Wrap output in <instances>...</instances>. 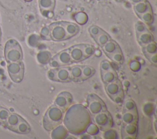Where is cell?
I'll use <instances>...</instances> for the list:
<instances>
[{
    "mask_svg": "<svg viewBox=\"0 0 157 139\" xmlns=\"http://www.w3.org/2000/svg\"><path fill=\"white\" fill-rule=\"evenodd\" d=\"M63 122L69 133L81 135L85 132L92 122V115L86 107L82 104L71 105L64 112Z\"/></svg>",
    "mask_w": 157,
    "mask_h": 139,
    "instance_id": "cell-1",
    "label": "cell"
},
{
    "mask_svg": "<svg viewBox=\"0 0 157 139\" xmlns=\"http://www.w3.org/2000/svg\"><path fill=\"white\" fill-rule=\"evenodd\" d=\"M64 112L55 105L50 107L46 111L43 118V127L48 132L63 122Z\"/></svg>",
    "mask_w": 157,
    "mask_h": 139,
    "instance_id": "cell-2",
    "label": "cell"
},
{
    "mask_svg": "<svg viewBox=\"0 0 157 139\" xmlns=\"http://www.w3.org/2000/svg\"><path fill=\"white\" fill-rule=\"evenodd\" d=\"M4 56L8 63L22 61V49L16 40L10 39L6 42L4 47Z\"/></svg>",
    "mask_w": 157,
    "mask_h": 139,
    "instance_id": "cell-3",
    "label": "cell"
},
{
    "mask_svg": "<svg viewBox=\"0 0 157 139\" xmlns=\"http://www.w3.org/2000/svg\"><path fill=\"white\" fill-rule=\"evenodd\" d=\"M92 120L97 125L99 130L105 131L113 126V118L108 110L103 111L92 116Z\"/></svg>",
    "mask_w": 157,
    "mask_h": 139,
    "instance_id": "cell-4",
    "label": "cell"
},
{
    "mask_svg": "<svg viewBox=\"0 0 157 139\" xmlns=\"http://www.w3.org/2000/svg\"><path fill=\"white\" fill-rule=\"evenodd\" d=\"M87 108L91 115H94L98 113L107 110L104 102L96 94H90L87 96Z\"/></svg>",
    "mask_w": 157,
    "mask_h": 139,
    "instance_id": "cell-5",
    "label": "cell"
},
{
    "mask_svg": "<svg viewBox=\"0 0 157 139\" xmlns=\"http://www.w3.org/2000/svg\"><path fill=\"white\" fill-rule=\"evenodd\" d=\"M7 71L11 80L16 83H20L24 77V64L23 62L18 61L8 63Z\"/></svg>",
    "mask_w": 157,
    "mask_h": 139,
    "instance_id": "cell-6",
    "label": "cell"
},
{
    "mask_svg": "<svg viewBox=\"0 0 157 139\" xmlns=\"http://www.w3.org/2000/svg\"><path fill=\"white\" fill-rule=\"evenodd\" d=\"M48 27L50 29L51 39L54 41H63L68 39L65 28L61 21H57L50 24Z\"/></svg>",
    "mask_w": 157,
    "mask_h": 139,
    "instance_id": "cell-7",
    "label": "cell"
},
{
    "mask_svg": "<svg viewBox=\"0 0 157 139\" xmlns=\"http://www.w3.org/2000/svg\"><path fill=\"white\" fill-rule=\"evenodd\" d=\"M73 98L71 94L67 91L60 92L55 98L54 105L65 112L72 103Z\"/></svg>",
    "mask_w": 157,
    "mask_h": 139,
    "instance_id": "cell-8",
    "label": "cell"
},
{
    "mask_svg": "<svg viewBox=\"0 0 157 139\" xmlns=\"http://www.w3.org/2000/svg\"><path fill=\"white\" fill-rule=\"evenodd\" d=\"M138 132L137 122L123 124L121 129V138L124 139H134L137 138Z\"/></svg>",
    "mask_w": 157,
    "mask_h": 139,
    "instance_id": "cell-9",
    "label": "cell"
},
{
    "mask_svg": "<svg viewBox=\"0 0 157 139\" xmlns=\"http://www.w3.org/2000/svg\"><path fill=\"white\" fill-rule=\"evenodd\" d=\"M68 49L73 62H79L86 59L83 51V43L73 45Z\"/></svg>",
    "mask_w": 157,
    "mask_h": 139,
    "instance_id": "cell-10",
    "label": "cell"
},
{
    "mask_svg": "<svg viewBox=\"0 0 157 139\" xmlns=\"http://www.w3.org/2000/svg\"><path fill=\"white\" fill-rule=\"evenodd\" d=\"M53 57L59 62L61 67L68 66L74 63L71 59L68 48L61 51Z\"/></svg>",
    "mask_w": 157,
    "mask_h": 139,
    "instance_id": "cell-11",
    "label": "cell"
},
{
    "mask_svg": "<svg viewBox=\"0 0 157 139\" xmlns=\"http://www.w3.org/2000/svg\"><path fill=\"white\" fill-rule=\"evenodd\" d=\"M56 81L61 83H67L72 81L69 67L62 66L57 68Z\"/></svg>",
    "mask_w": 157,
    "mask_h": 139,
    "instance_id": "cell-12",
    "label": "cell"
},
{
    "mask_svg": "<svg viewBox=\"0 0 157 139\" xmlns=\"http://www.w3.org/2000/svg\"><path fill=\"white\" fill-rule=\"evenodd\" d=\"M123 89V84L118 78L113 82L105 85V92L110 98L118 94Z\"/></svg>",
    "mask_w": 157,
    "mask_h": 139,
    "instance_id": "cell-13",
    "label": "cell"
},
{
    "mask_svg": "<svg viewBox=\"0 0 157 139\" xmlns=\"http://www.w3.org/2000/svg\"><path fill=\"white\" fill-rule=\"evenodd\" d=\"M55 0H39V6L42 14L47 17V15L52 13L55 8Z\"/></svg>",
    "mask_w": 157,
    "mask_h": 139,
    "instance_id": "cell-14",
    "label": "cell"
},
{
    "mask_svg": "<svg viewBox=\"0 0 157 139\" xmlns=\"http://www.w3.org/2000/svg\"><path fill=\"white\" fill-rule=\"evenodd\" d=\"M69 135V132L66 127L59 124L51 131V137L53 139H64Z\"/></svg>",
    "mask_w": 157,
    "mask_h": 139,
    "instance_id": "cell-15",
    "label": "cell"
},
{
    "mask_svg": "<svg viewBox=\"0 0 157 139\" xmlns=\"http://www.w3.org/2000/svg\"><path fill=\"white\" fill-rule=\"evenodd\" d=\"M22 118L15 113H10L4 126L8 129L13 131Z\"/></svg>",
    "mask_w": 157,
    "mask_h": 139,
    "instance_id": "cell-16",
    "label": "cell"
},
{
    "mask_svg": "<svg viewBox=\"0 0 157 139\" xmlns=\"http://www.w3.org/2000/svg\"><path fill=\"white\" fill-rule=\"evenodd\" d=\"M133 8L135 13L138 17L150 10H152L151 6L147 0H144L134 4Z\"/></svg>",
    "mask_w": 157,
    "mask_h": 139,
    "instance_id": "cell-17",
    "label": "cell"
},
{
    "mask_svg": "<svg viewBox=\"0 0 157 139\" xmlns=\"http://www.w3.org/2000/svg\"><path fill=\"white\" fill-rule=\"evenodd\" d=\"M61 22L65 28L68 39L71 38L72 37L75 36L77 33H78L80 31V28L78 24L74 23L72 22H68V21H61Z\"/></svg>",
    "mask_w": 157,
    "mask_h": 139,
    "instance_id": "cell-18",
    "label": "cell"
},
{
    "mask_svg": "<svg viewBox=\"0 0 157 139\" xmlns=\"http://www.w3.org/2000/svg\"><path fill=\"white\" fill-rule=\"evenodd\" d=\"M102 48L104 53L107 56L121 49L118 43H117L115 40L112 39L108 41L104 46L102 47Z\"/></svg>",
    "mask_w": 157,
    "mask_h": 139,
    "instance_id": "cell-19",
    "label": "cell"
},
{
    "mask_svg": "<svg viewBox=\"0 0 157 139\" xmlns=\"http://www.w3.org/2000/svg\"><path fill=\"white\" fill-rule=\"evenodd\" d=\"M121 120L123 124L138 122V113L132 111H123Z\"/></svg>",
    "mask_w": 157,
    "mask_h": 139,
    "instance_id": "cell-20",
    "label": "cell"
},
{
    "mask_svg": "<svg viewBox=\"0 0 157 139\" xmlns=\"http://www.w3.org/2000/svg\"><path fill=\"white\" fill-rule=\"evenodd\" d=\"M136 38L140 46H144L154 40V37L149 31L136 34Z\"/></svg>",
    "mask_w": 157,
    "mask_h": 139,
    "instance_id": "cell-21",
    "label": "cell"
},
{
    "mask_svg": "<svg viewBox=\"0 0 157 139\" xmlns=\"http://www.w3.org/2000/svg\"><path fill=\"white\" fill-rule=\"evenodd\" d=\"M101 74L102 80L105 85L113 82L118 78V74L113 69L104 72H101Z\"/></svg>",
    "mask_w": 157,
    "mask_h": 139,
    "instance_id": "cell-22",
    "label": "cell"
},
{
    "mask_svg": "<svg viewBox=\"0 0 157 139\" xmlns=\"http://www.w3.org/2000/svg\"><path fill=\"white\" fill-rule=\"evenodd\" d=\"M82 65L74 66L70 67V73L72 81L81 82Z\"/></svg>",
    "mask_w": 157,
    "mask_h": 139,
    "instance_id": "cell-23",
    "label": "cell"
},
{
    "mask_svg": "<svg viewBox=\"0 0 157 139\" xmlns=\"http://www.w3.org/2000/svg\"><path fill=\"white\" fill-rule=\"evenodd\" d=\"M13 131L20 134H27L30 132L31 127L29 124L22 118Z\"/></svg>",
    "mask_w": 157,
    "mask_h": 139,
    "instance_id": "cell-24",
    "label": "cell"
},
{
    "mask_svg": "<svg viewBox=\"0 0 157 139\" xmlns=\"http://www.w3.org/2000/svg\"><path fill=\"white\" fill-rule=\"evenodd\" d=\"M142 51L145 57L157 53V45L153 40L144 46H142Z\"/></svg>",
    "mask_w": 157,
    "mask_h": 139,
    "instance_id": "cell-25",
    "label": "cell"
},
{
    "mask_svg": "<svg viewBox=\"0 0 157 139\" xmlns=\"http://www.w3.org/2000/svg\"><path fill=\"white\" fill-rule=\"evenodd\" d=\"M96 70L94 67L90 66H82L81 81H85L91 77L95 73Z\"/></svg>",
    "mask_w": 157,
    "mask_h": 139,
    "instance_id": "cell-26",
    "label": "cell"
},
{
    "mask_svg": "<svg viewBox=\"0 0 157 139\" xmlns=\"http://www.w3.org/2000/svg\"><path fill=\"white\" fill-rule=\"evenodd\" d=\"M94 40L96 41V42L97 43V44L100 46V47H102L104 46L108 41H109L110 40H111V37L110 36V35L106 32L105 31H103L102 32H101V34H99L98 36H97L96 37H95L94 38Z\"/></svg>",
    "mask_w": 157,
    "mask_h": 139,
    "instance_id": "cell-27",
    "label": "cell"
},
{
    "mask_svg": "<svg viewBox=\"0 0 157 139\" xmlns=\"http://www.w3.org/2000/svg\"><path fill=\"white\" fill-rule=\"evenodd\" d=\"M52 58V54L48 51H41L37 54L38 62L42 64H46L49 62Z\"/></svg>",
    "mask_w": 157,
    "mask_h": 139,
    "instance_id": "cell-28",
    "label": "cell"
},
{
    "mask_svg": "<svg viewBox=\"0 0 157 139\" xmlns=\"http://www.w3.org/2000/svg\"><path fill=\"white\" fill-rule=\"evenodd\" d=\"M141 21L144 23L145 24L150 25L153 23L154 20V15L152 10H150L140 15L138 17Z\"/></svg>",
    "mask_w": 157,
    "mask_h": 139,
    "instance_id": "cell-29",
    "label": "cell"
},
{
    "mask_svg": "<svg viewBox=\"0 0 157 139\" xmlns=\"http://www.w3.org/2000/svg\"><path fill=\"white\" fill-rule=\"evenodd\" d=\"M109 59H110L112 61L118 63V64H123L124 62V56L122 53L121 50H119L117 51L116 52L113 53V54H110V56H108Z\"/></svg>",
    "mask_w": 157,
    "mask_h": 139,
    "instance_id": "cell-30",
    "label": "cell"
},
{
    "mask_svg": "<svg viewBox=\"0 0 157 139\" xmlns=\"http://www.w3.org/2000/svg\"><path fill=\"white\" fill-rule=\"evenodd\" d=\"M102 137L105 139H117L118 138V134L116 130L110 128L103 131Z\"/></svg>",
    "mask_w": 157,
    "mask_h": 139,
    "instance_id": "cell-31",
    "label": "cell"
},
{
    "mask_svg": "<svg viewBox=\"0 0 157 139\" xmlns=\"http://www.w3.org/2000/svg\"><path fill=\"white\" fill-rule=\"evenodd\" d=\"M137 111L136 102L132 99H128L124 102L123 105V111Z\"/></svg>",
    "mask_w": 157,
    "mask_h": 139,
    "instance_id": "cell-32",
    "label": "cell"
},
{
    "mask_svg": "<svg viewBox=\"0 0 157 139\" xmlns=\"http://www.w3.org/2000/svg\"><path fill=\"white\" fill-rule=\"evenodd\" d=\"M83 51L86 59H87L94 54L95 47L91 44L83 43Z\"/></svg>",
    "mask_w": 157,
    "mask_h": 139,
    "instance_id": "cell-33",
    "label": "cell"
},
{
    "mask_svg": "<svg viewBox=\"0 0 157 139\" xmlns=\"http://www.w3.org/2000/svg\"><path fill=\"white\" fill-rule=\"evenodd\" d=\"M85 132L90 136H94L99 132V129L96 124L91 122L86 127Z\"/></svg>",
    "mask_w": 157,
    "mask_h": 139,
    "instance_id": "cell-34",
    "label": "cell"
},
{
    "mask_svg": "<svg viewBox=\"0 0 157 139\" xmlns=\"http://www.w3.org/2000/svg\"><path fill=\"white\" fill-rule=\"evenodd\" d=\"M74 19L78 24H84L88 21V16L85 13L80 12L74 15Z\"/></svg>",
    "mask_w": 157,
    "mask_h": 139,
    "instance_id": "cell-35",
    "label": "cell"
},
{
    "mask_svg": "<svg viewBox=\"0 0 157 139\" xmlns=\"http://www.w3.org/2000/svg\"><path fill=\"white\" fill-rule=\"evenodd\" d=\"M144 113L147 116H151L155 111V105L151 102L146 103L143 107Z\"/></svg>",
    "mask_w": 157,
    "mask_h": 139,
    "instance_id": "cell-36",
    "label": "cell"
},
{
    "mask_svg": "<svg viewBox=\"0 0 157 139\" xmlns=\"http://www.w3.org/2000/svg\"><path fill=\"white\" fill-rule=\"evenodd\" d=\"M9 115H10V111L7 109L0 107V124H1L4 126Z\"/></svg>",
    "mask_w": 157,
    "mask_h": 139,
    "instance_id": "cell-37",
    "label": "cell"
},
{
    "mask_svg": "<svg viewBox=\"0 0 157 139\" xmlns=\"http://www.w3.org/2000/svg\"><path fill=\"white\" fill-rule=\"evenodd\" d=\"M40 37L42 39L46 40H50L51 39V34H50V29L48 26H45L42 28L40 32Z\"/></svg>",
    "mask_w": 157,
    "mask_h": 139,
    "instance_id": "cell-38",
    "label": "cell"
},
{
    "mask_svg": "<svg viewBox=\"0 0 157 139\" xmlns=\"http://www.w3.org/2000/svg\"><path fill=\"white\" fill-rule=\"evenodd\" d=\"M135 30L136 34L144 32L145 31H148L146 24L142 21H138L135 24Z\"/></svg>",
    "mask_w": 157,
    "mask_h": 139,
    "instance_id": "cell-39",
    "label": "cell"
},
{
    "mask_svg": "<svg viewBox=\"0 0 157 139\" xmlns=\"http://www.w3.org/2000/svg\"><path fill=\"white\" fill-rule=\"evenodd\" d=\"M103 31H104L103 29H102L101 28L96 25H92L89 28V32L93 39L97 36H98L99 34L102 32Z\"/></svg>",
    "mask_w": 157,
    "mask_h": 139,
    "instance_id": "cell-40",
    "label": "cell"
},
{
    "mask_svg": "<svg viewBox=\"0 0 157 139\" xmlns=\"http://www.w3.org/2000/svg\"><path fill=\"white\" fill-rule=\"evenodd\" d=\"M124 96V91H123V89L118 94H117L116 95H115V96H112V97H110V99L115 103H116L117 104H121L123 102Z\"/></svg>",
    "mask_w": 157,
    "mask_h": 139,
    "instance_id": "cell-41",
    "label": "cell"
},
{
    "mask_svg": "<svg viewBox=\"0 0 157 139\" xmlns=\"http://www.w3.org/2000/svg\"><path fill=\"white\" fill-rule=\"evenodd\" d=\"M112 69H113V68L111 63L109 61H108L107 60H103L101 61V64H100L101 73L109 70Z\"/></svg>",
    "mask_w": 157,
    "mask_h": 139,
    "instance_id": "cell-42",
    "label": "cell"
},
{
    "mask_svg": "<svg viewBox=\"0 0 157 139\" xmlns=\"http://www.w3.org/2000/svg\"><path fill=\"white\" fill-rule=\"evenodd\" d=\"M56 70L57 68H52L47 72L48 78L54 81H56Z\"/></svg>",
    "mask_w": 157,
    "mask_h": 139,
    "instance_id": "cell-43",
    "label": "cell"
},
{
    "mask_svg": "<svg viewBox=\"0 0 157 139\" xmlns=\"http://www.w3.org/2000/svg\"><path fill=\"white\" fill-rule=\"evenodd\" d=\"M48 63H49V65L50 66V67H52V68H58V67H61V65L59 64V62L55 58H54L53 57H52L50 59Z\"/></svg>",
    "mask_w": 157,
    "mask_h": 139,
    "instance_id": "cell-44",
    "label": "cell"
},
{
    "mask_svg": "<svg viewBox=\"0 0 157 139\" xmlns=\"http://www.w3.org/2000/svg\"><path fill=\"white\" fill-rule=\"evenodd\" d=\"M146 58L149 60V61L151 64H153L154 65H156V64H157V54H156V53L147 56Z\"/></svg>",
    "mask_w": 157,
    "mask_h": 139,
    "instance_id": "cell-45",
    "label": "cell"
},
{
    "mask_svg": "<svg viewBox=\"0 0 157 139\" xmlns=\"http://www.w3.org/2000/svg\"><path fill=\"white\" fill-rule=\"evenodd\" d=\"M130 68L133 71H138L140 68V65L137 61H133L130 64Z\"/></svg>",
    "mask_w": 157,
    "mask_h": 139,
    "instance_id": "cell-46",
    "label": "cell"
},
{
    "mask_svg": "<svg viewBox=\"0 0 157 139\" xmlns=\"http://www.w3.org/2000/svg\"><path fill=\"white\" fill-rule=\"evenodd\" d=\"M129 1L134 5V4H137V3L139 2H141V1H142L144 0H129Z\"/></svg>",
    "mask_w": 157,
    "mask_h": 139,
    "instance_id": "cell-47",
    "label": "cell"
},
{
    "mask_svg": "<svg viewBox=\"0 0 157 139\" xmlns=\"http://www.w3.org/2000/svg\"><path fill=\"white\" fill-rule=\"evenodd\" d=\"M1 36H2V32H1V30L0 31V42L1 41Z\"/></svg>",
    "mask_w": 157,
    "mask_h": 139,
    "instance_id": "cell-48",
    "label": "cell"
},
{
    "mask_svg": "<svg viewBox=\"0 0 157 139\" xmlns=\"http://www.w3.org/2000/svg\"><path fill=\"white\" fill-rule=\"evenodd\" d=\"M115 1H116L117 2H122L123 0H115Z\"/></svg>",
    "mask_w": 157,
    "mask_h": 139,
    "instance_id": "cell-49",
    "label": "cell"
},
{
    "mask_svg": "<svg viewBox=\"0 0 157 139\" xmlns=\"http://www.w3.org/2000/svg\"><path fill=\"white\" fill-rule=\"evenodd\" d=\"M26 1H32V0H25Z\"/></svg>",
    "mask_w": 157,
    "mask_h": 139,
    "instance_id": "cell-50",
    "label": "cell"
},
{
    "mask_svg": "<svg viewBox=\"0 0 157 139\" xmlns=\"http://www.w3.org/2000/svg\"><path fill=\"white\" fill-rule=\"evenodd\" d=\"M1 27H0V31H1Z\"/></svg>",
    "mask_w": 157,
    "mask_h": 139,
    "instance_id": "cell-51",
    "label": "cell"
}]
</instances>
